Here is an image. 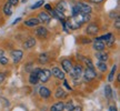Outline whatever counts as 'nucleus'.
<instances>
[{"label": "nucleus", "mask_w": 120, "mask_h": 111, "mask_svg": "<svg viewBox=\"0 0 120 111\" xmlns=\"http://www.w3.org/2000/svg\"><path fill=\"white\" fill-rule=\"evenodd\" d=\"M90 19H91L90 13H78L76 16H71V18L66 22V25L70 29L76 30L78 28H80L82 23H86V22L90 21Z\"/></svg>", "instance_id": "1"}, {"label": "nucleus", "mask_w": 120, "mask_h": 111, "mask_svg": "<svg viewBox=\"0 0 120 111\" xmlns=\"http://www.w3.org/2000/svg\"><path fill=\"white\" fill-rule=\"evenodd\" d=\"M102 1L103 0H90V2H92V4H100Z\"/></svg>", "instance_id": "39"}, {"label": "nucleus", "mask_w": 120, "mask_h": 111, "mask_svg": "<svg viewBox=\"0 0 120 111\" xmlns=\"http://www.w3.org/2000/svg\"><path fill=\"white\" fill-rule=\"evenodd\" d=\"M113 42H115V37L111 34V36L109 37V39L106 41V43H107V46H112V44H113Z\"/></svg>", "instance_id": "30"}, {"label": "nucleus", "mask_w": 120, "mask_h": 111, "mask_svg": "<svg viewBox=\"0 0 120 111\" xmlns=\"http://www.w3.org/2000/svg\"><path fill=\"white\" fill-rule=\"evenodd\" d=\"M43 4H45V1H43V0H39V1H37L34 4H32L31 9H38V8H40Z\"/></svg>", "instance_id": "28"}, {"label": "nucleus", "mask_w": 120, "mask_h": 111, "mask_svg": "<svg viewBox=\"0 0 120 111\" xmlns=\"http://www.w3.org/2000/svg\"><path fill=\"white\" fill-rule=\"evenodd\" d=\"M112 33H107V34H103V36H100V37H98V38H96V41H102V42H106L108 39H109V37L111 36Z\"/></svg>", "instance_id": "27"}, {"label": "nucleus", "mask_w": 120, "mask_h": 111, "mask_svg": "<svg viewBox=\"0 0 120 111\" xmlns=\"http://www.w3.org/2000/svg\"><path fill=\"white\" fill-rule=\"evenodd\" d=\"M48 30L45 28V27H38L37 28V30H36V34L38 36L39 38H47V36H48Z\"/></svg>", "instance_id": "12"}, {"label": "nucleus", "mask_w": 120, "mask_h": 111, "mask_svg": "<svg viewBox=\"0 0 120 111\" xmlns=\"http://www.w3.org/2000/svg\"><path fill=\"white\" fill-rule=\"evenodd\" d=\"M115 27H116L117 29H119L120 28V19H119V17H117L116 22H115Z\"/></svg>", "instance_id": "33"}, {"label": "nucleus", "mask_w": 120, "mask_h": 111, "mask_svg": "<svg viewBox=\"0 0 120 111\" xmlns=\"http://www.w3.org/2000/svg\"><path fill=\"white\" fill-rule=\"evenodd\" d=\"M56 9H58L59 11H61V12L66 16V13H67V11H68V4H67L64 0H61L60 2H58Z\"/></svg>", "instance_id": "11"}, {"label": "nucleus", "mask_w": 120, "mask_h": 111, "mask_svg": "<svg viewBox=\"0 0 120 111\" xmlns=\"http://www.w3.org/2000/svg\"><path fill=\"white\" fill-rule=\"evenodd\" d=\"M4 79H6V73L0 72V83H1V82H4Z\"/></svg>", "instance_id": "34"}, {"label": "nucleus", "mask_w": 120, "mask_h": 111, "mask_svg": "<svg viewBox=\"0 0 120 111\" xmlns=\"http://www.w3.org/2000/svg\"><path fill=\"white\" fill-rule=\"evenodd\" d=\"M25 68H26V71H28V72H29V71H31V69H34V68H32V64H31V63L27 64Z\"/></svg>", "instance_id": "36"}, {"label": "nucleus", "mask_w": 120, "mask_h": 111, "mask_svg": "<svg viewBox=\"0 0 120 111\" xmlns=\"http://www.w3.org/2000/svg\"><path fill=\"white\" fill-rule=\"evenodd\" d=\"M46 9H47V10H49V11H51V10H52V9H51V6H50L49 4H46Z\"/></svg>", "instance_id": "40"}, {"label": "nucleus", "mask_w": 120, "mask_h": 111, "mask_svg": "<svg viewBox=\"0 0 120 111\" xmlns=\"http://www.w3.org/2000/svg\"><path fill=\"white\" fill-rule=\"evenodd\" d=\"M61 66H62V69H64V72H70V70L72 68V63L68 59L62 60L61 61Z\"/></svg>", "instance_id": "13"}, {"label": "nucleus", "mask_w": 120, "mask_h": 111, "mask_svg": "<svg viewBox=\"0 0 120 111\" xmlns=\"http://www.w3.org/2000/svg\"><path fill=\"white\" fill-rule=\"evenodd\" d=\"M109 111H117V108L115 106H111V107L109 108Z\"/></svg>", "instance_id": "41"}, {"label": "nucleus", "mask_w": 120, "mask_h": 111, "mask_svg": "<svg viewBox=\"0 0 120 111\" xmlns=\"http://www.w3.org/2000/svg\"><path fill=\"white\" fill-rule=\"evenodd\" d=\"M64 87H66V88H67L68 90H71V88H70V87H69V85H68V82L66 81L64 79Z\"/></svg>", "instance_id": "37"}, {"label": "nucleus", "mask_w": 120, "mask_h": 111, "mask_svg": "<svg viewBox=\"0 0 120 111\" xmlns=\"http://www.w3.org/2000/svg\"><path fill=\"white\" fill-rule=\"evenodd\" d=\"M20 20H21V18H18V19H16V20L12 22V25H16V23H17V22H19Z\"/></svg>", "instance_id": "42"}, {"label": "nucleus", "mask_w": 120, "mask_h": 111, "mask_svg": "<svg viewBox=\"0 0 120 111\" xmlns=\"http://www.w3.org/2000/svg\"><path fill=\"white\" fill-rule=\"evenodd\" d=\"M64 108H66V109H67L68 111H71V110L73 109V104H72V102H71V101H69V102L67 103V104H64Z\"/></svg>", "instance_id": "31"}, {"label": "nucleus", "mask_w": 120, "mask_h": 111, "mask_svg": "<svg viewBox=\"0 0 120 111\" xmlns=\"http://www.w3.org/2000/svg\"><path fill=\"white\" fill-rule=\"evenodd\" d=\"M39 62L40 63H47L49 62V55L48 53H41V55L39 56Z\"/></svg>", "instance_id": "22"}, {"label": "nucleus", "mask_w": 120, "mask_h": 111, "mask_svg": "<svg viewBox=\"0 0 120 111\" xmlns=\"http://www.w3.org/2000/svg\"><path fill=\"white\" fill-rule=\"evenodd\" d=\"M83 78H85L86 81H91V80H94V78H96V71H94V69L87 68L86 70H85V72H83Z\"/></svg>", "instance_id": "5"}, {"label": "nucleus", "mask_w": 120, "mask_h": 111, "mask_svg": "<svg viewBox=\"0 0 120 111\" xmlns=\"http://www.w3.org/2000/svg\"><path fill=\"white\" fill-rule=\"evenodd\" d=\"M97 68L101 71V72H106L107 71V63L103 62V61H99L97 63Z\"/></svg>", "instance_id": "24"}, {"label": "nucleus", "mask_w": 120, "mask_h": 111, "mask_svg": "<svg viewBox=\"0 0 120 111\" xmlns=\"http://www.w3.org/2000/svg\"><path fill=\"white\" fill-rule=\"evenodd\" d=\"M4 12L6 16H11L12 15V4L6 2L4 6Z\"/></svg>", "instance_id": "20"}, {"label": "nucleus", "mask_w": 120, "mask_h": 111, "mask_svg": "<svg viewBox=\"0 0 120 111\" xmlns=\"http://www.w3.org/2000/svg\"><path fill=\"white\" fill-rule=\"evenodd\" d=\"M77 6H78V8H79L80 13H90L91 12V7H90L89 4H83V2H79V4H77Z\"/></svg>", "instance_id": "9"}, {"label": "nucleus", "mask_w": 120, "mask_h": 111, "mask_svg": "<svg viewBox=\"0 0 120 111\" xmlns=\"http://www.w3.org/2000/svg\"><path fill=\"white\" fill-rule=\"evenodd\" d=\"M78 13H80V11H79L78 6L76 4V6H73L72 7V10H71V16H76V15H78Z\"/></svg>", "instance_id": "29"}, {"label": "nucleus", "mask_w": 120, "mask_h": 111, "mask_svg": "<svg viewBox=\"0 0 120 111\" xmlns=\"http://www.w3.org/2000/svg\"><path fill=\"white\" fill-rule=\"evenodd\" d=\"M64 109V103L62 101H60V102L52 104L51 108H50V111H62Z\"/></svg>", "instance_id": "17"}, {"label": "nucleus", "mask_w": 120, "mask_h": 111, "mask_svg": "<svg viewBox=\"0 0 120 111\" xmlns=\"http://www.w3.org/2000/svg\"><path fill=\"white\" fill-rule=\"evenodd\" d=\"M105 94H106V97H107L108 99H110L112 97V89L109 85H107L105 87Z\"/></svg>", "instance_id": "25"}, {"label": "nucleus", "mask_w": 120, "mask_h": 111, "mask_svg": "<svg viewBox=\"0 0 120 111\" xmlns=\"http://www.w3.org/2000/svg\"><path fill=\"white\" fill-rule=\"evenodd\" d=\"M116 71H117V66H113V67H112V69H111V71H110V73H109V77H108V81H109V82L113 81Z\"/></svg>", "instance_id": "26"}, {"label": "nucleus", "mask_w": 120, "mask_h": 111, "mask_svg": "<svg viewBox=\"0 0 120 111\" xmlns=\"http://www.w3.org/2000/svg\"><path fill=\"white\" fill-rule=\"evenodd\" d=\"M85 61H86V64H87V67H88V68L94 69V64H92V62H91V60H90V59H86Z\"/></svg>", "instance_id": "32"}, {"label": "nucleus", "mask_w": 120, "mask_h": 111, "mask_svg": "<svg viewBox=\"0 0 120 111\" xmlns=\"http://www.w3.org/2000/svg\"><path fill=\"white\" fill-rule=\"evenodd\" d=\"M36 46V40H34V38H29L27 39L26 41H25V43H23V48L25 49H30V48H32Z\"/></svg>", "instance_id": "18"}, {"label": "nucleus", "mask_w": 120, "mask_h": 111, "mask_svg": "<svg viewBox=\"0 0 120 111\" xmlns=\"http://www.w3.org/2000/svg\"><path fill=\"white\" fill-rule=\"evenodd\" d=\"M39 23H40V21H39L38 18H30L25 21V25L27 27H37Z\"/></svg>", "instance_id": "15"}, {"label": "nucleus", "mask_w": 120, "mask_h": 111, "mask_svg": "<svg viewBox=\"0 0 120 111\" xmlns=\"http://www.w3.org/2000/svg\"><path fill=\"white\" fill-rule=\"evenodd\" d=\"M39 94H40L42 98L48 99L50 97L51 92H50V90L48 89V88H46V87H40V89H39Z\"/></svg>", "instance_id": "16"}, {"label": "nucleus", "mask_w": 120, "mask_h": 111, "mask_svg": "<svg viewBox=\"0 0 120 111\" xmlns=\"http://www.w3.org/2000/svg\"><path fill=\"white\" fill-rule=\"evenodd\" d=\"M71 111H82V109H81V107L78 106V107H73V109Z\"/></svg>", "instance_id": "38"}, {"label": "nucleus", "mask_w": 120, "mask_h": 111, "mask_svg": "<svg viewBox=\"0 0 120 111\" xmlns=\"http://www.w3.org/2000/svg\"><path fill=\"white\" fill-rule=\"evenodd\" d=\"M39 70H40V68H34V70L31 71V73H30V77H29V82L31 83V85H37L39 81V78H38V72Z\"/></svg>", "instance_id": "4"}, {"label": "nucleus", "mask_w": 120, "mask_h": 111, "mask_svg": "<svg viewBox=\"0 0 120 111\" xmlns=\"http://www.w3.org/2000/svg\"><path fill=\"white\" fill-rule=\"evenodd\" d=\"M69 73L71 74V77H72L73 79H78V78H80V76H81V73H82V67L79 66V64H77V66H75V67L71 68V70H70Z\"/></svg>", "instance_id": "3"}, {"label": "nucleus", "mask_w": 120, "mask_h": 111, "mask_svg": "<svg viewBox=\"0 0 120 111\" xmlns=\"http://www.w3.org/2000/svg\"><path fill=\"white\" fill-rule=\"evenodd\" d=\"M55 96H56V98H58V99H62V98H66V97H67V93L64 92V89H62L61 87H59V88H57Z\"/></svg>", "instance_id": "21"}, {"label": "nucleus", "mask_w": 120, "mask_h": 111, "mask_svg": "<svg viewBox=\"0 0 120 111\" xmlns=\"http://www.w3.org/2000/svg\"><path fill=\"white\" fill-rule=\"evenodd\" d=\"M51 77V71L48 70V69H40L38 72V78L40 81L42 82H47Z\"/></svg>", "instance_id": "2"}, {"label": "nucleus", "mask_w": 120, "mask_h": 111, "mask_svg": "<svg viewBox=\"0 0 120 111\" xmlns=\"http://www.w3.org/2000/svg\"><path fill=\"white\" fill-rule=\"evenodd\" d=\"M9 4H11L12 6H17L18 4H19V0H8Z\"/></svg>", "instance_id": "35"}, {"label": "nucleus", "mask_w": 120, "mask_h": 111, "mask_svg": "<svg viewBox=\"0 0 120 111\" xmlns=\"http://www.w3.org/2000/svg\"><path fill=\"white\" fill-rule=\"evenodd\" d=\"M8 58L7 57H4V51L2 49H0V63L6 66V64H8Z\"/></svg>", "instance_id": "23"}, {"label": "nucleus", "mask_w": 120, "mask_h": 111, "mask_svg": "<svg viewBox=\"0 0 120 111\" xmlns=\"http://www.w3.org/2000/svg\"><path fill=\"white\" fill-rule=\"evenodd\" d=\"M51 74H52V76H55L56 78H58V79H60V80H64V71H61V69L58 68V67L52 68Z\"/></svg>", "instance_id": "10"}, {"label": "nucleus", "mask_w": 120, "mask_h": 111, "mask_svg": "<svg viewBox=\"0 0 120 111\" xmlns=\"http://www.w3.org/2000/svg\"><path fill=\"white\" fill-rule=\"evenodd\" d=\"M38 16H39L38 19L40 21V23H49L50 20H51V16H49L46 11H41Z\"/></svg>", "instance_id": "6"}, {"label": "nucleus", "mask_w": 120, "mask_h": 111, "mask_svg": "<svg viewBox=\"0 0 120 111\" xmlns=\"http://www.w3.org/2000/svg\"><path fill=\"white\" fill-rule=\"evenodd\" d=\"M92 47H94V49L96 51H102L103 49H105V47H106V44H105L102 41H96V40H94Z\"/></svg>", "instance_id": "19"}, {"label": "nucleus", "mask_w": 120, "mask_h": 111, "mask_svg": "<svg viewBox=\"0 0 120 111\" xmlns=\"http://www.w3.org/2000/svg\"><path fill=\"white\" fill-rule=\"evenodd\" d=\"M96 57L98 58L99 61H103V62H106L108 59H109V55H108L107 52L102 51H97L96 52Z\"/></svg>", "instance_id": "14"}, {"label": "nucleus", "mask_w": 120, "mask_h": 111, "mask_svg": "<svg viewBox=\"0 0 120 111\" xmlns=\"http://www.w3.org/2000/svg\"><path fill=\"white\" fill-rule=\"evenodd\" d=\"M87 33L90 34V36H94V34L98 33L99 31V28L98 26H97V23H90V25H88V27H87Z\"/></svg>", "instance_id": "8"}, {"label": "nucleus", "mask_w": 120, "mask_h": 111, "mask_svg": "<svg viewBox=\"0 0 120 111\" xmlns=\"http://www.w3.org/2000/svg\"><path fill=\"white\" fill-rule=\"evenodd\" d=\"M22 57H23V52H22L21 50H13V51L11 52V58H12L15 63H18V62L22 59Z\"/></svg>", "instance_id": "7"}]
</instances>
